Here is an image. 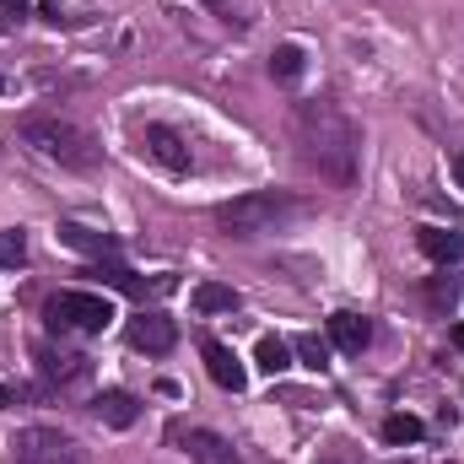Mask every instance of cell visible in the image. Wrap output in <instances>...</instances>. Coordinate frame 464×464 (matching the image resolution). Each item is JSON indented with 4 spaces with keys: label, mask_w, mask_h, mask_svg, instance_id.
Masks as SVG:
<instances>
[{
    "label": "cell",
    "mask_w": 464,
    "mask_h": 464,
    "mask_svg": "<svg viewBox=\"0 0 464 464\" xmlns=\"http://www.w3.org/2000/svg\"><path fill=\"white\" fill-rule=\"evenodd\" d=\"M286 217H297V200L281 195V189H254V195H237L227 206H217V222L232 237H259V232H276Z\"/></svg>",
    "instance_id": "cell-3"
},
{
    "label": "cell",
    "mask_w": 464,
    "mask_h": 464,
    "mask_svg": "<svg viewBox=\"0 0 464 464\" xmlns=\"http://www.w3.org/2000/svg\"><path fill=\"white\" fill-rule=\"evenodd\" d=\"M92 411H98V421H103V427H135V400H130L124 389L98 394V400H92Z\"/></svg>",
    "instance_id": "cell-14"
},
{
    "label": "cell",
    "mask_w": 464,
    "mask_h": 464,
    "mask_svg": "<svg viewBox=\"0 0 464 464\" xmlns=\"http://www.w3.org/2000/svg\"><path fill=\"white\" fill-rule=\"evenodd\" d=\"M44 319L54 335H103L114 324V303L98 292H60V297H49Z\"/></svg>",
    "instance_id": "cell-4"
},
{
    "label": "cell",
    "mask_w": 464,
    "mask_h": 464,
    "mask_svg": "<svg viewBox=\"0 0 464 464\" xmlns=\"http://www.w3.org/2000/svg\"><path fill=\"white\" fill-rule=\"evenodd\" d=\"M22 259H27V237L5 227V232H0V265H5V270H16Z\"/></svg>",
    "instance_id": "cell-20"
},
{
    "label": "cell",
    "mask_w": 464,
    "mask_h": 464,
    "mask_svg": "<svg viewBox=\"0 0 464 464\" xmlns=\"http://www.w3.org/2000/svg\"><path fill=\"white\" fill-rule=\"evenodd\" d=\"M454 179H459V189H464V151L454 157Z\"/></svg>",
    "instance_id": "cell-27"
},
{
    "label": "cell",
    "mask_w": 464,
    "mask_h": 464,
    "mask_svg": "<svg viewBox=\"0 0 464 464\" xmlns=\"http://www.w3.org/2000/svg\"><path fill=\"white\" fill-rule=\"evenodd\" d=\"M140 146H146V157L162 162L168 173H189V146H184L179 130H168V124H146V130H140Z\"/></svg>",
    "instance_id": "cell-6"
},
{
    "label": "cell",
    "mask_w": 464,
    "mask_h": 464,
    "mask_svg": "<svg viewBox=\"0 0 464 464\" xmlns=\"http://www.w3.org/2000/svg\"><path fill=\"white\" fill-rule=\"evenodd\" d=\"M270 71H276V82H297V76H303V49H297V44H281V49L270 54Z\"/></svg>",
    "instance_id": "cell-19"
},
{
    "label": "cell",
    "mask_w": 464,
    "mask_h": 464,
    "mask_svg": "<svg viewBox=\"0 0 464 464\" xmlns=\"http://www.w3.org/2000/svg\"><path fill=\"white\" fill-rule=\"evenodd\" d=\"M254 362H259V372L281 378V372L292 367V346H286V341H276V335H259V346H254Z\"/></svg>",
    "instance_id": "cell-16"
},
{
    "label": "cell",
    "mask_w": 464,
    "mask_h": 464,
    "mask_svg": "<svg viewBox=\"0 0 464 464\" xmlns=\"http://www.w3.org/2000/svg\"><path fill=\"white\" fill-rule=\"evenodd\" d=\"M130 346L146 351V356H168V351L179 346V324L162 319V314H140V319L130 324Z\"/></svg>",
    "instance_id": "cell-7"
},
{
    "label": "cell",
    "mask_w": 464,
    "mask_h": 464,
    "mask_svg": "<svg viewBox=\"0 0 464 464\" xmlns=\"http://www.w3.org/2000/svg\"><path fill=\"white\" fill-rule=\"evenodd\" d=\"M38 367H44L54 383H76V378H87V356H71V351H54V346H38Z\"/></svg>",
    "instance_id": "cell-13"
},
{
    "label": "cell",
    "mask_w": 464,
    "mask_h": 464,
    "mask_svg": "<svg viewBox=\"0 0 464 464\" xmlns=\"http://www.w3.org/2000/svg\"><path fill=\"white\" fill-rule=\"evenodd\" d=\"M11 464H82V454L54 427H22L11 438Z\"/></svg>",
    "instance_id": "cell-5"
},
{
    "label": "cell",
    "mask_w": 464,
    "mask_h": 464,
    "mask_svg": "<svg viewBox=\"0 0 464 464\" xmlns=\"http://www.w3.org/2000/svg\"><path fill=\"white\" fill-rule=\"evenodd\" d=\"M292 356H297L303 367L324 372V367H330V341H319V335H297V341H292Z\"/></svg>",
    "instance_id": "cell-18"
},
{
    "label": "cell",
    "mask_w": 464,
    "mask_h": 464,
    "mask_svg": "<svg viewBox=\"0 0 464 464\" xmlns=\"http://www.w3.org/2000/svg\"><path fill=\"white\" fill-rule=\"evenodd\" d=\"M319 464H356V454H351L346 443H335V449H324V454H319Z\"/></svg>",
    "instance_id": "cell-25"
},
{
    "label": "cell",
    "mask_w": 464,
    "mask_h": 464,
    "mask_svg": "<svg viewBox=\"0 0 464 464\" xmlns=\"http://www.w3.org/2000/svg\"><path fill=\"white\" fill-rule=\"evenodd\" d=\"M173 438L184 443V454H189V459H200V464H243V454L232 449L227 438H217V432H206V427H189V432L179 427Z\"/></svg>",
    "instance_id": "cell-8"
},
{
    "label": "cell",
    "mask_w": 464,
    "mask_h": 464,
    "mask_svg": "<svg viewBox=\"0 0 464 464\" xmlns=\"http://www.w3.org/2000/svg\"><path fill=\"white\" fill-rule=\"evenodd\" d=\"M16 135H22L38 157H49V162H60V168L87 173V168L98 162V140H92L76 119H65V114H22Z\"/></svg>",
    "instance_id": "cell-2"
},
{
    "label": "cell",
    "mask_w": 464,
    "mask_h": 464,
    "mask_svg": "<svg viewBox=\"0 0 464 464\" xmlns=\"http://www.w3.org/2000/svg\"><path fill=\"white\" fill-rule=\"evenodd\" d=\"M60 243L76 248V254H92V259H119V237L98 227H82V222H65L60 227Z\"/></svg>",
    "instance_id": "cell-10"
},
{
    "label": "cell",
    "mask_w": 464,
    "mask_h": 464,
    "mask_svg": "<svg viewBox=\"0 0 464 464\" xmlns=\"http://www.w3.org/2000/svg\"><path fill=\"white\" fill-rule=\"evenodd\" d=\"M33 0H0V27H22Z\"/></svg>",
    "instance_id": "cell-23"
},
{
    "label": "cell",
    "mask_w": 464,
    "mask_h": 464,
    "mask_svg": "<svg viewBox=\"0 0 464 464\" xmlns=\"http://www.w3.org/2000/svg\"><path fill=\"white\" fill-rule=\"evenodd\" d=\"M232 308H237V292L232 286H222V281H200L195 286V314L211 319V314H232Z\"/></svg>",
    "instance_id": "cell-15"
},
{
    "label": "cell",
    "mask_w": 464,
    "mask_h": 464,
    "mask_svg": "<svg viewBox=\"0 0 464 464\" xmlns=\"http://www.w3.org/2000/svg\"><path fill=\"white\" fill-rule=\"evenodd\" d=\"M449 341H454V346L464 351V324H454V330H449Z\"/></svg>",
    "instance_id": "cell-26"
},
{
    "label": "cell",
    "mask_w": 464,
    "mask_h": 464,
    "mask_svg": "<svg viewBox=\"0 0 464 464\" xmlns=\"http://www.w3.org/2000/svg\"><path fill=\"white\" fill-rule=\"evenodd\" d=\"M27 394H33L27 383H0V411H5V405H16V400H27Z\"/></svg>",
    "instance_id": "cell-24"
},
{
    "label": "cell",
    "mask_w": 464,
    "mask_h": 464,
    "mask_svg": "<svg viewBox=\"0 0 464 464\" xmlns=\"http://www.w3.org/2000/svg\"><path fill=\"white\" fill-rule=\"evenodd\" d=\"M200 356H206V367H211V378H217L222 389L237 394V389L248 383V367L237 362V351H232V346H222V341H211V335H206V341H200Z\"/></svg>",
    "instance_id": "cell-9"
},
{
    "label": "cell",
    "mask_w": 464,
    "mask_h": 464,
    "mask_svg": "<svg viewBox=\"0 0 464 464\" xmlns=\"http://www.w3.org/2000/svg\"><path fill=\"white\" fill-rule=\"evenodd\" d=\"M421 432H427V427H421V421H416L411 411H400V416H389V421H383V443H389V449L421 443Z\"/></svg>",
    "instance_id": "cell-17"
},
{
    "label": "cell",
    "mask_w": 464,
    "mask_h": 464,
    "mask_svg": "<svg viewBox=\"0 0 464 464\" xmlns=\"http://www.w3.org/2000/svg\"><path fill=\"white\" fill-rule=\"evenodd\" d=\"M416 248H421L432 265H459V259H464V232H454V227H421V232H416Z\"/></svg>",
    "instance_id": "cell-11"
},
{
    "label": "cell",
    "mask_w": 464,
    "mask_h": 464,
    "mask_svg": "<svg viewBox=\"0 0 464 464\" xmlns=\"http://www.w3.org/2000/svg\"><path fill=\"white\" fill-rule=\"evenodd\" d=\"M427 297H432V308H454L459 281H454V276H432V281H427Z\"/></svg>",
    "instance_id": "cell-21"
},
{
    "label": "cell",
    "mask_w": 464,
    "mask_h": 464,
    "mask_svg": "<svg viewBox=\"0 0 464 464\" xmlns=\"http://www.w3.org/2000/svg\"><path fill=\"white\" fill-rule=\"evenodd\" d=\"M367 341H372V324H367L362 314H346V308H341V314H330V346H341V351L356 356Z\"/></svg>",
    "instance_id": "cell-12"
},
{
    "label": "cell",
    "mask_w": 464,
    "mask_h": 464,
    "mask_svg": "<svg viewBox=\"0 0 464 464\" xmlns=\"http://www.w3.org/2000/svg\"><path fill=\"white\" fill-rule=\"evenodd\" d=\"M98 276H103V281H109V286H119V292H140V281H135V276H130V270H124V265H109V270H98Z\"/></svg>",
    "instance_id": "cell-22"
},
{
    "label": "cell",
    "mask_w": 464,
    "mask_h": 464,
    "mask_svg": "<svg viewBox=\"0 0 464 464\" xmlns=\"http://www.w3.org/2000/svg\"><path fill=\"white\" fill-rule=\"evenodd\" d=\"M297 146H303V162H308L324 184L351 189L356 157H362V130H356L335 103H303V109H297Z\"/></svg>",
    "instance_id": "cell-1"
}]
</instances>
